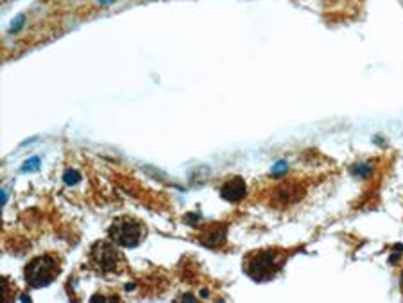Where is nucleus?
<instances>
[{"instance_id": "7", "label": "nucleus", "mask_w": 403, "mask_h": 303, "mask_svg": "<svg viewBox=\"0 0 403 303\" xmlns=\"http://www.w3.org/2000/svg\"><path fill=\"white\" fill-rule=\"evenodd\" d=\"M201 240L205 246H220V244L226 242V228L224 226H210V228H206L205 232H203L201 235Z\"/></svg>"}, {"instance_id": "14", "label": "nucleus", "mask_w": 403, "mask_h": 303, "mask_svg": "<svg viewBox=\"0 0 403 303\" xmlns=\"http://www.w3.org/2000/svg\"><path fill=\"white\" fill-rule=\"evenodd\" d=\"M117 0H97V4L99 6H103V7H106V6H111V4H115Z\"/></svg>"}, {"instance_id": "8", "label": "nucleus", "mask_w": 403, "mask_h": 303, "mask_svg": "<svg viewBox=\"0 0 403 303\" xmlns=\"http://www.w3.org/2000/svg\"><path fill=\"white\" fill-rule=\"evenodd\" d=\"M63 181L67 185H77L79 181H81V174L77 173V171H67V173L63 174Z\"/></svg>"}, {"instance_id": "13", "label": "nucleus", "mask_w": 403, "mask_h": 303, "mask_svg": "<svg viewBox=\"0 0 403 303\" xmlns=\"http://www.w3.org/2000/svg\"><path fill=\"white\" fill-rule=\"evenodd\" d=\"M7 196H9V192H7V187H4V188H2V194H0V199H2V204H6Z\"/></svg>"}, {"instance_id": "5", "label": "nucleus", "mask_w": 403, "mask_h": 303, "mask_svg": "<svg viewBox=\"0 0 403 303\" xmlns=\"http://www.w3.org/2000/svg\"><path fill=\"white\" fill-rule=\"evenodd\" d=\"M246 191H248L246 181L237 176V178L228 180L226 183L223 185V188H220V196H223V199H226V201H230V203H238V201L244 199Z\"/></svg>"}, {"instance_id": "1", "label": "nucleus", "mask_w": 403, "mask_h": 303, "mask_svg": "<svg viewBox=\"0 0 403 303\" xmlns=\"http://www.w3.org/2000/svg\"><path fill=\"white\" fill-rule=\"evenodd\" d=\"M61 271V262L54 255H39L32 258L24 269L25 282L34 289L47 287L57 278Z\"/></svg>"}, {"instance_id": "11", "label": "nucleus", "mask_w": 403, "mask_h": 303, "mask_svg": "<svg viewBox=\"0 0 403 303\" xmlns=\"http://www.w3.org/2000/svg\"><path fill=\"white\" fill-rule=\"evenodd\" d=\"M369 173H371V167H369V165H364V163H362V165H357V167H355V169H353V174H355V176H362V178H364V176H368Z\"/></svg>"}, {"instance_id": "9", "label": "nucleus", "mask_w": 403, "mask_h": 303, "mask_svg": "<svg viewBox=\"0 0 403 303\" xmlns=\"http://www.w3.org/2000/svg\"><path fill=\"white\" fill-rule=\"evenodd\" d=\"M24 24H25V16H24V14H18V16L9 24V31H7V32H9V34H14V32L22 31Z\"/></svg>"}, {"instance_id": "10", "label": "nucleus", "mask_w": 403, "mask_h": 303, "mask_svg": "<svg viewBox=\"0 0 403 303\" xmlns=\"http://www.w3.org/2000/svg\"><path fill=\"white\" fill-rule=\"evenodd\" d=\"M39 169V158H31V160H27V162L22 165V171L24 173H29V171H38Z\"/></svg>"}, {"instance_id": "2", "label": "nucleus", "mask_w": 403, "mask_h": 303, "mask_svg": "<svg viewBox=\"0 0 403 303\" xmlns=\"http://www.w3.org/2000/svg\"><path fill=\"white\" fill-rule=\"evenodd\" d=\"M283 262H285V258L279 255V251L274 250L255 251L244 262V269L253 280L264 282V280L272 278L278 273V269L283 266Z\"/></svg>"}, {"instance_id": "12", "label": "nucleus", "mask_w": 403, "mask_h": 303, "mask_svg": "<svg viewBox=\"0 0 403 303\" xmlns=\"http://www.w3.org/2000/svg\"><path fill=\"white\" fill-rule=\"evenodd\" d=\"M287 171V163L285 162H278L274 167H272V174L274 176H279V174H283Z\"/></svg>"}, {"instance_id": "15", "label": "nucleus", "mask_w": 403, "mask_h": 303, "mask_svg": "<svg viewBox=\"0 0 403 303\" xmlns=\"http://www.w3.org/2000/svg\"><path fill=\"white\" fill-rule=\"evenodd\" d=\"M401 283H403V275H401Z\"/></svg>"}, {"instance_id": "3", "label": "nucleus", "mask_w": 403, "mask_h": 303, "mask_svg": "<svg viewBox=\"0 0 403 303\" xmlns=\"http://www.w3.org/2000/svg\"><path fill=\"white\" fill-rule=\"evenodd\" d=\"M110 239L117 246L136 248L145 235V226L133 217H118L108 230Z\"/></svg>"}, {"instance_id": "4", "label": "nucleus", "mask_w": 403, "mask_h": 303, "mask_svg": "<svg viewBox=\"0 0 403 303\" xmlns=\"http://www.w3.org/2000/svg\"><path fill=\"white\" fill-rule=\"evenodd\" d=\"M90 262L99 273H115L118 271V266L122 262V255L117 246L110 242H95L90 250Z\"/></svg>"}, {"instance_id": "6", "label": "nucleus", "mask_w": 403, "mask_h": 303, "mask_svg": "<svg viewBox=\"0 0 403 303\" xmlns=\"http://www.w3.org/2000/svg\"><path fill=\"white\" fill-rule=\"evenodd\" d=\"M305 191L301 187H294V185H279L274 191V201L278 204H289L296 203L303 198Z\"/></svg>"}]
</instances>
